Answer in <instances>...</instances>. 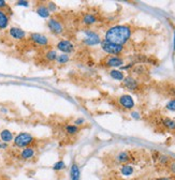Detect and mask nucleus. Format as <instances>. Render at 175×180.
Listing matches in <instances>:
<instances>
[{
	"label": "nucleus",
	"instance_id": "bb28decb",
	"mask_svg": "<svg viewBox=\"0 0 175 180\" xmlns=\"http://www.w3.org/2000/svg\"><path fill=\"white\" fill-rule=\"evenodd\" d=\"M159 161H160L161 164H167V163H169L170 158L168 156H165V154H161V156L159 157Z\"/></svg>",
	"mask_w": 175,
	"mask_h": 180
},
{
	"label": "nucleus",
	"instance_id": "a878e982",
	"mask_svg": "<svg viewBox=\"0 0 175 180\" xmlns=\"http://www.w3.org/2000/svg\"><path fill=\"white\" fill-rule=\"evenodd\" d=\"M165 107H167V109H169V111L175 112V99L174 100L169 101V102L167 103V105H165Z\"/></svg>",
	"mask_w": 175,
	"mask_h": 180
},
{
	"label": "nucleus",
	"instance_id": "423d86ee",
	"mask_svg": "<svg viewBox=\"0 0 175 180\" xmlns=\"http://www.w3.org/2000/svg\"><path fill=\"white\" fill-rule=\"evenodd\" d=\"M48 29L51 30L52 33H54V35H61L62 32H64V27H62L61 22L59 21H57L56 18H50L48 22Z\"/></svg>",
	"mask_w": 175,
	"mask_h": 180
},
{
	"label": "nucleus",
	"instance_id": "2f4dec72",
	"mask_svg": "<svg viewBox=\"0 0 175 180\" xmlns=\"http://www.w3.org/2000/svg\"><path fill=\"white\" fill-rule=\"evenodd\" d=\"M8 144L6 143H4V141H0V150H6V148H8Z\"/></svg>",
	"mask_w": 175,
	"mask_h": 180
},
{
	"label": "nucleus",
	"instance_id": "5701e85b",
	"mask_svg": "<svg viewBox=\"0 0 175 180\" xmlns=\"http://www.w3.org/2000/svg\"><path fill=\"white\" fill-rule=\"evenodd\" d=\"M57 51H48V53L45 54V58L48 60V61H56L57 59Z\"/></svg>",
	"mask_w": 175,
	"mask_h": 180
},
{
	"label": "nucleus",
	"instance_id": "f257e3e1",
	"mask_svg": "<svg viewBox=\"0 0 175 180\" xmlns=\"http://www.w3.org/2000/svg\"><path fill=\"white\" fill-rule=\"evenodd\" d=\"M130 37H131V29L129 27L124 25H117V26L111 27L106 31L105 41L123 46L125 43H127Z\"/></svg>",
	"mask_w": 175,
	"mask_h": 180
},
{
	"label": "nucleus",
	"instance_id": "9b49d317",
	"mask_svg": "<svg viewBox=\"0 0 175 180\" xmlns=\"http://www.w3.org/2000/svg\"><path fill=\"white\" fill-rule=\"evenodd\" d=\"M0 138H1L2 141L9 144V143H11V141H13V139H14V135H13V133L10 131V130L6 129V130H2V131L0 132Z\"/></svg>",
	"mask_w": 175,
	"mask_h": 180
},
{
	"label": "nucleus",
	"instance_id": "cd10ccee",
	"mask_svg": "<svg viewBox=\"0 0 175 180\" xmlns=\"http://www.w3.org/2000/svg\"><path fill=\"white\" fill-rule=\"evenodd\" d=\"M16 6H25V8H28L30 4H29L28 1H26V0H19V1L16 2Z\"/></svg>",
	"mask_w": 175,
	"mask_h": 180
},
{
	"label": "nucleus",
	"instance_id": "c756f323",
	"mask_svg": "<svg viewBox=\"0 0 175 180\" xmlns=\"http://www.w3.org/2000/svg\"><path fill=\"white\" fill-rule=\"evenodd\" d=\"M84 122H85V119L84 118H77V119H75V121H74V125L78 127V125H83Z\"/></svg>",
	"mask_w": 175,
	"mask_h": 180
},
{
	"label": "nucleus",
	"instance_id": "f3484780",
	"mask_svg": "<svg viewBox=\"0 0 175 180\" xmlns=\"http://www.w3.org/2000/svg\"><path fill=\"white\" fill-rule=\"evenodd\" d=\"M129 160H130V156L127 151L119 152V153L117 154V157H116V161H117L118 163H127Z\"/></svg>",
	"mask_w": 175,
	"mask_h": 180
},
{
	"label": "nucleus",
	"instance_id": "a211bd4d",
	"mask_svg": "<svg viewBox=\"0 0 175 180\" xmlns=\"http://www.w3.org/2000/svg\"><path fill=\"white\" fill-rule=\"evenodd\" d=\"M96 22H97V18H96V16L93 14H86L83 17V24L87 25V26H91V25H94Z\"/></svg>",
	"mask_w": 175,
	"mask_h": 180
},
{
	"label": "nucleus",
	"instance_id": "dca6fc26",
	"mask_svg": "<svg viewBox=\"0 0 175 180\" xmlns=\"http://www.w3.org/2000/svg\"><path fill=\"white\" fill-rule=\"evenodd\" d=\"M70 176H71V180H80L81 178V172L78 166L76 165L75 163L72 164L70 170Z\"/></svg>",
	"mask_w": 175,
	"mask_h": 180
},
{
	"label": "nucleus",
	"instance_id": "473e14b6",
	"mask_svg": "<svg viewBox=\"0 0 175 180\" xmlns=\"http://www.w3.org/2000/svg\"><path fill=\"white\" fill-rule=\"evenodd\" d=\"M169 168H170V172L175 175V162H172V163L170 164Z\"/></svg>",
	"mask_w": 175,
	"mask_h": 180
},
{
	"label": "nucleus",
	"instance_id": "4be33fe9",
	"mask_svg": "<svg viewBox=\"0 0 175 180\" xmlns=\"http://www.w3.org/2000/svg\"><path fill=\"white\" fill-rule=\"evenodd\" d=\"M69 59H70V58H69V55H67V54H60V55L57 56L56 61L59 64H64V63H66V62H68Z\"/></svg>",
	"mask_w": 175,
	"mask_h": 180
},
{
	"label": "nucleus",
	"instance_id": "393cba45",
	"mask_svg": "<svg viewBox=\"0 0 175 180\" xmlns=\"http://www.w3.org/2000/svg\"><path fill=\"white\" fill-rule=\"evenodd\" d=\"M65 168H66V164H65V162L61 161V160L56 162V163L53 165L54 170H65Z\"/></svg>",
	"mask_w": 175,
	"mask_h": 180
},
{
	"label": "nucleus",
	"instance_id": "2eb2a0df",
	"mask_svg": "<svg viewBox=\"0 0 175 180\" xmlns=\"http://www.w3.org/2000/svg\"><path fill=\"white\" fill-rule=\"evenodd\" d=\"M10 17L3 10H0V29H6L9 26Z\"/></svg>",
	"mask_w": 175,
	"mask_h": 180
},
{
	"label": "nucleus",
	"instance_id": "4c0bfd02",
	"mask_svg": "<svg viewBox=\"0 0 175 180\" xmlns=\"http://www.w3.org/2000/svg\"><path fill=\"white\" fill-rule=\"evenodd\" d=\"M174 51H175V33H174Z\"/></svg>",
	"mask_w": 175,
	"mask_h": 180
},
{
	"label": "nucleus",
	"instance_id": "e433bc0d",
	"mask_svg": "<svg viewBox=\"0 0 175 180\" xmlns=\"http://www.w3.org/2000/svg\"><path fill=\"white\" fill-rule=\"evenodd\" d=\"M1 112H6L8 111H6V109H4V108H1Z\"/></svg>",
	"mask_w": 175,
	"mask_h": 180
},
{
	"label": "nucleus",
	"instance_id": "58836bf2",
	"mask_svg": "<svg viewBox=\"0 0 175 180\" xmlns=\"http://www.w3.org/2000/svg\"><path fill=\"white\" fill-rule=\"evenodd\" d=\"M158 180H169V179H167V178H161V179H158Z\"/></svg>",
	"mask_w": 175,
	"mask_h": 180
},
{
	"label": "nucleus",
	"instance_id": "b1692460",
	"mask_svg": "<svg viewBox=\"0 0 175 180\" xmlns=\"http://www.w3.org/2000/svg\"><path fill=\"white\" fill-rule=\"evenodd\" d=\"M66 131H67V133L70 135L76 134L78 132V127H76L74 125H68L66 127Z\"/></svg>",
	"mask_w": 175,
	"mask_h": 180
},
{
	"label": "nucleus",
	"instance_id": "9d476101",
	"mask_svg": "<svg viewBox=\"0 0 175 180\" xmlns=\"http://www.w3.org/2000/svg\"><path fill=\"white\" fill-rule=\"evenodd\" d=\"M124 86L129 90H135L138 88V80L132 76H127L124 78Z\"/></svg>",
	"mask_w": 175,
	"mask_h": 180
},
{
	"label": "nucleus",
	"instance_id": "20e7f679",
	"mask_svg": "<svg viewBox=\"0 0 175 180\" xmlns=\"http://www.w3.org/2000/svg\"><path fill=\"white\" fill-rule=\"evenodd\" d=\"M84 33H85V38H84V40H83V43L84 44L89 45V46L101 44L100 37L96 32H94V31H91V30H85Z\"/></svg>",
	"mask_w": 175,
	"mask_h": 180
},
{
	"label": "nucleus",
	"instance_id": "c85d7f7f",
	"mask_svg": "<svg viewBox=\"0 0 175 180\" xmlns=\"http://www.w3.org/2000/svg\"><path fill=\"white\" fill-rule=\"evenodd\" d=\"M46 6H48V9L50 10V12H54V11L57 10V6H56L54 2H48Z\"/></svg>",
	"mask_w": 175,
	"mask_h": 180
},
{
	"label": "nucleus",
	"instance_id": "0eeeda50",
	"mask_svg": "<svg viewBox=\"0 0 175 180\" xmlns=\"http://www.w3.org/2000/svg\"><path fill=\"white\" fill-rule=\"evenodd\" d=\"M29 39H30L31 42H33V43L37 45H40V46H45V45L48 44V38L46 35H42V33H38V32L30 33Z\"/></svg>",
	"mask_w": 175,
	"mask_h": 180
},
{
	"label": "nucleus",
	"instance_id": "1a4fd4ad",
	"mask_svg": "<svg viewBox=\"0 0 175 180\" xmlns=\"http://www.w3.org/2000/svg\"><path fill=\"white\" fill-rule=\"evenodd\" d=\"M119 104L126 109H131L134 107V101L131 96L129 94H124L119 98Z\"/></svg>",
	"mask_w": 175,
	"mask_h": 180
},
{
	"label": "nucleus",
	"instance_id": "f8f14e48",
	"mask_svg": "<svg viewBox=\"0 0 175 180\" xmlns=\"http://www.w3.org/2000/svg\"><path fill=\"white\" fill-rule=\"evenodd\" d=\"M35 154V150L32 147H26L21 151V158L23 160H29L32 159Z\"/></svg>",
	"mask_w": 175,
	"mask_h": 180
},
{
	"label": "nucleus",
	"instance_id": "4468645a",
	"mask_svg": "<svg viewBox=\"0 0 175 180\" xmlns=\"http://www.w3.org/2000/svg\"><path fill=\"white\" fill-rule=\"evenodd\" d=\"M35 12H37V14L39 15L40 17H42V18H48L50 15H51V12H50V10L48 9V6H43V4L38 6Z\"/></svg>",
	"mask_w": 175,
	"mask_h": 180
},
{
	"label": "nucleus",
	"instance_id": "ddd939ff",
	"mask_svg": "<svg viewBox=\"0 0 175 180\" xmlns=\"http://www.w3.org/2000/svg\"><path fill=\"white\" fill-rule=\"evenodd\" d=\"M124 64V60L119 57H110L109 59L106 60V66L109 67H114V68H117V67H122Z\"/></svg>",
	"mask_w": 175,
	"mask_h": 180
},
{
	"label": "nucleus",
	"instance_id": "72a5a7b5",
	"mask_svg": "<svg viewBox=\"0 0 175 180\" xmlns=\"http://www.w3.org/2000/svg\"><path fill=\"white\" fill-rule=\"evenodd\" d=\"M131 116H132V118H134V119H140V114L136 112H132Z\"/></svg>",
	"mask_w": 175,
	"mask_h": 180
},
{
	"label": "nucleus",
	"instance_id": "7ed1b4c3",
	"mask_svg": "<svg viewBox=\"0 0 175 180\" xmlns=\"http://www.w3.org/2000/svg\"><path fill=\"white\" fill-rule=\"evenodd\" d=\"M101 48L107 54H111V55H118L123 51V48L124 47L122 45H117V44H113L111 42H107L105 40L101 41Z\"/></svg>",
	"mask_w": 175,
	"mask_h": 180
},
{
	"label": "nucleus",
	"instance_id": "6ab92c4d",
	"mask_svg": "<svg viewBox=\"0 0 175 180\" xmlns=\"http://www.w3.org/2000/svg\"><path fill=\"white\" fill-rule=\"evenodd\" d=\"M110 75H111L112 78H114V80H124V78H125L124 73H123L122 71H119V70H112V71L110 72Z\"/></svg>",
	"mask_w": 175,
	"mask_h": 180
},
{
	"label": "nucleus",
	"instance_id": "f03ea898",
	"mask_svg": "<svg viewBox=\"0 0 175 180\" xmlns=\"http://www.w3.org/2000/svg\"><path fill=\"white\" fill-rule=\"evenodd\" d=\"M35 141V138L31 134L29 133H26V132H22V133L17 134L16 136L14 137L13 139V143H14V146L17 148H24L26 147H29L31 144Z\"/></svg>",
	"mask_w": 175,
	"mask_h": 180
},
{
	"label": "nucleus",
	"instance_id": "6e6552de",
	"mask_svg": "<svg viewBox=\"0 0 175 180\" xmlns=\"http://www.w3.org/2000/svg\"><path fill=\"white\" fill-rule=\"evenodd\" d=\"M9 35H11V38L19 40V41L26 38V32L22 28H19V27H11L10 30H9Z\"/></svg>",
	"mask_w": 175,
	"mask_h": 180
},
{
	"label": "nucleus",
	"instance_id": "7c9ffc66",
	"mask_svg": "<svg viewBox=\"0 0 175 180\" xmlns=\"http://www.w3.org/2000/svg\"><path fill=\"white\" fill-rule=\"evenodd\" d=\"M6 8H8V3L4 0H0V10H3Z\"/></svg>",
	"mask_w": 175,
	"mask_h": 180
},
{
	"label": "nucleus",
	"instance_id": "39448f33",
	"mask_svg": "<svg viewBox=\"0 0 175 180\" xmlns=\"http://www.w3.org/2000/svg\"><path fill=\"white\" fill-rule=\"evenodd\" d=\"M56 47H57L58 51H62V54H67V55L73 53V51H74V48H75L74 44L71 43L69 40H61V41L58 42Z\"/></svg>",
	"mask_w": 175,
	"mask_h": 180
},
{
	"label": "nucleus",
	"instance_id": "412c9836",
	"mask_svg": "<svg viewBox=\"0 0 175 180\" xmlns=\"http://www.w3.org/2000/svg\"><path fill=\"white\" fill-rule=\"evenodd\" d=\"M162 125L170 130H175V120H172L170 118H165L162 120Z\"/></svg>",
	"mask_w": 175,
	"mask_h": 180
},
{
	"label": "nucleus",
	"instance_id": "aec40b11",
	"mask_svg": "<svg viewBox=\"0 0 175 180\" xmlns=\"http://www.w3.org/2000/svg\"><path fill=\"white\" fill-rule=\"evenodd\" d=\"M120 172H122V174L124 175V176H131V175L133 174L134 170H133V167H132L131 165H129V164H126V165L122 166V170H120Z\"/></svg>",
	"mask_w": 175,
	"mask_h": 180
},
{
	"label": "nucleus",
	"instance_id": "c9c22d12",
	"mask_svg": "<svg viewBox=\"0 0 175 180\" xmlns=\"http://www.w3.org/2000/svg\"><path fill=\"white\" fill-rule=\"evenodd\" d=\"M169 91H170V94H172L173 96H175V88H171Z\"/></svg>",
	"mask_w": 175,
	"mask_h": 180
},
{
	"label": "nucleus",
	"instance_id": "f704fd0d",
	"mask_svg": "<svg viewBox=\"0 0 175 180\" xmlns=\"http://www.w3.org/2000/svg\"><path fill=\"white\" fill-rule=\"evenodd\" d=\"M133 67V63H130V64H128V66H122L120 67V69L122 70H128V69H130V68H132Z\"/></svg>",
	"mask_w": 175,
	"mask_h": 180
}]
</instances>
